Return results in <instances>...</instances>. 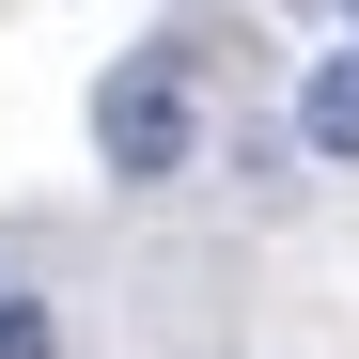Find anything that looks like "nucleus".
<instances>
[{"label": "nucleus", "mask_w": 359, "mask_h": 359, "mask_svg": "<svg viewBox=\"0 0 359 359\" xmlns=\"http://www.w3.org/2000/svg\"><path fill=\"white\" fill-rule=\"evenodd\" d=\"M203 141V94H188V47H126V63L94 79V156L126 172V188H172Z\"/></svg>", "instance_id": "f257e3e1"}, {"label": "nucleus", "mask_w": 359, "mask_h": 359, "mask_svg": "<svg viewBox=\"0 0 359 359\" xmlns=\"http://www.w3.org/2000/svg\"><path fill=\"white\" fill-rule=\"evenodd\" d=\"M297 156H313V172H359V47H328V63L297 79Z\"/></svg>", "instance_id": "f03ea898"}, {"label": "nucleus", "mask_w": 359, "mask_h": 359, "mask_svg": "<svg viewBox=\"0 0 359 359\" xmlns=\"http://www.w3.org/2000/svg\"><path fill=\"white\" fill-rule=\"evenodd\" d=\"M0 359H63V328H47V297H16V281H0Z\"/></svg>", "instance_id": "7ed1b4c3"}, {"label": "nucleus", "mask_w": 359, "mask_h": 359, "mask_svg": "<svg viewBox=\"0 0 359 359\" xmlns=\"http://www.w3.org/2000/svg\"><path fill=\"white\" fill-rule=\"evenodd\" d=\"M344 16H359V0H344Z\"/></svg>", "instance_id": "20e7f679"}]
</instances>
